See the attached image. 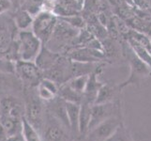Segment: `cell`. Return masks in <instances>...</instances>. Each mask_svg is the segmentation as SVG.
I'll use <instances>...</instances> for the list:
<instances>
[{
    "instance_id": "484cf974",
    "label": "cell",
    "mask_w": 151,
    "mask_h": 141,
    "mask_svg": "<svg viewBox=\"0 0 151 141\" xmlns=\"http://www.w3.org/2000/svg\"><path fill=\"white\" fill-rule=\"evenodd\" d=\"M106 141H129V139L127 134L123 131L120 126H119L116 131V133Z\"/></svg>"
},
{
    "instance_id": "ffe728a7",
    "label": "cell",
    "mask_w": 151,
    "mask_h": 141,
    "mask_svg": "<svg viewBox=\"0 0 151 141\" xmlns=\"http://www.w3.org/2000/svg\"><path fill=\"white\" fill-rule=\"evenodd\" d=\"M2 121L3 127L5 129V132L8 137H13L15 134H18L22 133L23 128V119H14L9 117L0 116Z\"/></svg>"
},
{
    "instance_id": "d6986e66",
    "label": "cell",
    "mask_w": 151,
    "mask_h": 141,
    "mask_svg": "<svg viewBox=\"0 0 151 141\" xmlns=\"http://www.w3.org/2000/svg\"><path fill=\"white\" fill-rule=\"evenodd\" d=\"M93 104L82 101L80 103V115H79V134L80 137H85L88 131L91 118V108Z\"/></svg>"
},
{
    "instance_id": "6da1fadb",
    "label": "cell",
    "mask_w": 151,
    "mask_h": 141,
    "mask_svg": "<svg viewBox=\"0 0 151 141\" xmlns=\"http://www.w3.org/2000/svg\"><path fill=\"white\" fill-rule=\"evenodd\" d=\"M24 119L40 133L43 126L46 107L38 96L36 87H24Z\"/></svg>"
},
{
    "instance_id": "4fadbf2b",
    "label": "cell",
    "mask_w": 151,
    "mask_h": 141,
    "mask_svg": "<svg viewBox=\"0 0 151 141\" xmlns=\"http://www.w3.org/2000/svg\"><path fill=\"white\" fill-rule=\"evenodd\" d=\"M55 0H23L18 8H22L35 17L41 12H53Z\"/></svg>"
},
{
    "instance_id": "ac0fdd59",
    "label": "cell",
    "mask_w": 151,
    "mask_h": 141,
    "mask_svg": "<svg viewBox=\"0 0 151 141\" xmlns=\"http://www.w3.org/2000/svg\"><path fill=\"white\" fill-rule=\"evenodd\" d=\"M34 17L22 8H16L12 15V21L18 31L29 30L33 24Z\"/></svg>"
},
{
    "instance_id": "ba28073f",
    "label": "cell",
    "mask_w": 151,
    "mask_h": 141,
    "mask_svg": "<svg viewBox=\"0 0 151 141\" xmlns=\"http://www.w3.org/2000/svg\"><path fill=\"white\" fill-rule=\"evenodd\" d=\"M119 126V121L112 116L88 131L85 137L86 141H106L116 133Z\"/></svg>"
},
{
    "instance_id": "7a4b0ae2",
    "label": "cell",
    "mask_w": 151,
    "mask_h": 141,
    "mask_svg": "<svg viewBox=\"0 0 151 141\" xmlns=\"http://www.w3.org/2000/svg\"><path fill=\"white\" fill-rule=\"evenodd\" d=\"M80 29L71 27L58 18L54 32L45 46L55 53L62 55V51L68 49L69 45H73V40Z\"/></svg>"
},
{
    "instance_id": "3957f363",
    "label": "cell",
    "mask_w": 151,
    "mask_h": 141,
    "mask_svg": "<svg viewBox=\"0 0 151 141\" xmlns=\"http://www.w3.org/2000/svg\"><path fill=\"white\" fill-rule=\"evenodd\" d=\"M42 45L31 29L18 31L16 38L18 60L34 62Z\"/></svg>"
},
{
    "instance_id": "e0dca14e",
    "label": "cell",
    "mask_w": 151,
    "mask_h": 141,
    "mask_svg": "<svg viewBox=\"0 0 151 141\" xmlns=\"http://www.w3.org/2000/svg\"><path fill=\"white\" fill-rule=\"evenodd\" d=\"M65 104H66L67 117H68V121H69V126H70V133L72 135L80 137V134H79L80 103L66 102Z\"/></svg>"
},
{
    "instance_id": "44dd1931",
    "label": "cell",
    "mask_w": 151,
    "mask_h": 141,
    "mask_svg": "<svg viewBox=\"0 0 151 141\" xmlns=\"http://www.w3.org/2000/svg\"><path fill=\"white\" fill-rule=\"evenodd\" d=\"M128 43L131 46L132 50L134 52V54L151 69V56L148 53V51L145 49V47L131 38H128Z\"/></svg>"
},
{
    "instance_id": "f546056e",
    "label": "cell",
    "mask_w": 151,
    "mask_h": 141,
    "mask_svg": "<svg viewBox=\"0 0 151 141\" xmlns=\"http://www.w3.org/2000/svg\"><path fill=\"white\" fill-rule=\"evenodd\" d=\"M22 1L23 0H10V2L12 3V6L13 7L16 6V8H18L20 6V4L22 3Z\"/></svg>"
},
{
    "instance_id": "d4e9b609",
    "label": "cell",
    "mask_w": 151,
    "mask_h": 141,
    "mask_svg": "<svg viewBox=\"0 0 151 141\" xmlns=\"http://www.w3.org/2000/svg\"><path fill=\"white\" fill-rule=\"evenodd\" d=\"M61 20H63L64 22L67 24H69L71 27H73L77 29H83L86 27V21L84 20L82 16H80L79 14L76 15H71V16H68V17H62L59 18Z\"/></svg>"
},
{
    "instance_id": "8992f818",
    "label": "cell",
    "mask_w": 151,
    "mask_h": 141,
    "mask_svg": "<svg viewBox=\"0 0 151 141\" xmlns=\"http://www.w3.org/2000/svg\"><path fill=\"white\" fill-rule=\"evenodd\" d=\"M14 74L24 87H36L43 77V72L33 61H15Z\"/></svg>"
},
{
    "instance_id": "8fae6325",
    "label": "cell",
    "mask_w": 151,
    "mask_h": 141,
    "mask_svg": "<svg viewBox=\"0 0 151 141\" xmlns=\"http://www.w3.org/2000/svg\"><path fill=\"white\" fill-rule=\"evenodd\" d=\"M114 107V106L113 102L106 103L93 104L91 108V118H90L89 125H88V131L92 130L98 124H100L108 118L112 117Z\"/></svg>"
},
{
    "instance_id": "83f0119b",
    "label": "cell",
    "mask_w": 151,
    "mask_h": 141,
    "mask_svg": "<svg viewBox=\"0 0 151 141\" xmlns=\"http://www.w3.org/2000/svg\"><path fill=\"white\" fill-rule=\"evenodd\" d=\"M7 139H8V137L6 134V132H5V129L3 127L1 118H0V141H7Z\"/></svg>"
},
{
    "instance_id": "7c38bea8",
    "label": "cell",
    "mask_w": 151,
    "mask_h": 141,
    "mask_svg": "<svg viewBox=\"0 0 151 141\" xmlns=\"http://www.w3.org/2000/svg\"><path fill=\"white\" fill-rule=\"evenodd\" d=\"M83 8V0H55L53 13L58 18L76 15Z\"/></svg>"
},
{
    "instance_id": "603a6c76",
    "label": "cell",
    "mask_w": 151,
    "mask_h": 141,
    "mask_svg": "<svg viewBox=\"0 0 151 141\" xmlns=\"http://www.w3.org/2000/svg\"><path fill=\"white\" fill-rule=\"evenodd\" d=\"M88 75H80V76H76V77H72L71 79L66 82V84L69 86L71 90H73L77 93L83 95L84 91L86 90V83L88 80Z\"/></svg>"
},
{
    "instance_id": "4316f807",
    "label": "cell",
    "mask_w": 151,
    "mask_h": 141,
    "mask_svg": "<svg viewBox=\"0 0 151 141\" xmlns=\"http://www.w3.org/2000/svg\"><path fill=\"white\" fill-rule=\"evenodd\" d=\"M13 8L10 0H0V16L9 12Z\"/></svg>"
},
{
    "instance_id": "f1b7e54d",
    "label": "cell",
    "mask_w": 151,
    "mask_h": 141,
    "mask_svg": "<svg viewBox=\"0 0 151 141\" xmlns=\"http://www.w3.org/2000/svg\"><path fill=\"white\" fill-rule=\"evenodd\" d=\"M7 141H25V139L24 138L22 133H21V134H18L13 135V137H8Z\"/></svg>"
},
{
    "instance_id": "30bf717a",
    "label": "cell",
    "mask_w": 151,
    "mask_h": 141,
    "mask_svg": "<svg viewBox=\"0 0 151 141\" xmlns=\"http://www.w3.org/2000/svg\"><path fill=\"white\" fill-rule=\"evenodd\" d=\"M105 53L103 51L89 48V47H77L68 53V57L73 61L86 62V63H99Z\"/></svg>"
},
{
    "instance_id": "9c48e42d",
    "label": "cell",
    "mask_w": 151,
    "mask_h": 141,
    "mask_svg": "<svg viewBox=\"0 0 151 141\" xmlns=\"http://www.w3.org/2000/svg\"><path fill=\"white\" fill-rule=\"evenodd\" d=\"M0 116L23 119L24 117V103L13 95L3 96L0 98Z\"/></svg>"
},
{
    "instance_id": "5b68a950",
    "label": "cell",
    "mask_w": 151,
    "mask_h": 141,
    "mask_svg": "<svg viewBox=\"0 0 151 141\" xmlns=\"http://www.w3.org/2000/svg\"><path fill=\"white\" fill-rule=\"evenodd\" d=\"M58 17L51 12H41L33 20L31 31L36 35L43 45L47 43L54 32Z\"/></svg>"
},
{
    "instance_id": "277c9868",
    "label": "cell",
    "mask_w": 151,
    "mask_h": 141,
    "mask_svg": "<svg viewBox=\"0 0 151 141\" xmlns=\"http://www.w3.org/2000/svg\"><path fill=\"white\" fill-rule=\"evenodd\" d=\"M70 131L47 110L40 134L41 141H72Z\"/></svg>"
},
{
    "instance_id": "7402d4cb",
    "label": "cell",
    "mask_w": 151,
    "mask_h": 141,
    "mask_svg": "<svg viewBox=\"0 0 151 141\" xmlns=\"http://www.w3.org/2000/svg\"><path fill=\"white\" fill-rule=\"evenodd\" d=\"M114 96V88L111 87L110 85L102 84L100 90L98 92V95H97L94 104L111 103L113 101Z\"/></svg>"
},
{
    "instance_id": "4dcf8cb0",
    "label": "cell",
    "mask_w": 151,
    "mask_h": 141,
    "mask_svg": "<svg viewBox=\"0 0 151 141\" xmlns=\"http://www.w3.org/2000/svg\"><path fill=\"white\" fill-rule=\"evenodd\" d=\"M122 1H123L125 4H127L128 6H131V7H135V5H134L133 0H122Z\"/></svg>"
},
{
    "instance_id": "52a82bcc",
    "label": "cell",
    "mask_w": 151,
    "mask_h": 141,
    "mask_svg": "<svg viewBox=\"0 0 151 141\" xmlns=\"http://www.w3.org/2000/svg\"><path fill=\"white\" fill-rule=\"evenodd\" d=\"M129 60L131 66V74L126 81L119 86V90L129 85L139 84L143 79L151 75V69L134 54L132 50L131 55L129 56Z\"/></svg>"
},
{
    "instance_id": "2e32d148",
    "label": "cell",
    "mask_w": 151,
    "mask_h": 141,
    "mask_svg": "<svg viewBox=\"0 0 151 141\" xmlns=\"http://www.w3.org/2000/svg\"><path fill=\"white\" fill-rule=\"evenodd\" d=\"M24 90V87L18 77L12 72H7L0 71V91H21Z\"/></svg>"
},
{
    "instance_id": "5bb4252c",
    "label": "cell",
    "mask_w": 151,
    "mask_h": 141,
    "mask_svg": "<svg viewBox=\"0 0 151 141\" xmlns=\"http://www.w3.org/2000/svg\"><path fill=\"white\" fill-rule=\"evenodd\" d=\"M101 66L100 65L94 72H91L89 76H88V80L86 83V87L84 91V94H83L82 101L94 104L97 95H98V92L100 90L101 87L102 86V83H101L98 80V75H99V72L101 71Z\"/></svg>"
},
{
    "instance_id": "cb8c5ba5",
    "label": "cell",
    "mask_w": 151,
    "mask_h": 141,
    "mask_svg": "<svg viewBox=\"0 0 151 141\" xmlns=\"http://www.w3.org/2000/svg\"><path fill=\"white\" fill-rule=\"evenodd\" d=\"M22 134L25 141H41L40 133L24 118L23 119Z\"/></svg>"
},
{
    "instance_id": "1f68e13d",
    "label": "cell",
    "mask_w": 151,
    "mask_h": 141,
    "mask_svg": "<svg viewBox=\"0 0 151 141\" xmlns=\"http://www.w3.org/2000/svg\"><path fill=\"white\" fill-rule=\"evenodd\" d=\"M145 10H147V12L151 15V9H145Z\"/></svg>"
},
{
    "instance_id": "9a60e30c",
    "label": "cell",
    "mask_w": 151,
    "mask_h": 141,
    "mask_svg": "<svg viewBox=\"0 0 151 141\" xmlns=\"http://www.w3.org/2000/svg\"><path fill=\"white\" fill-rule=\"evenodd\" d=\"M60 55L61 54L53 52L49 48H47L45 45H42L38 56L36 57L34 62L36 63V65L38 66L39 69L42 72H44L46 71H48L49 69H51V68L55 65L56 60L58 59V57L60 56Z\"/></svg>"
}]
</instances>
